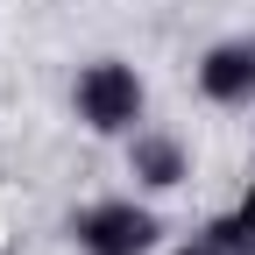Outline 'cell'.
Masks as SVG:
<instances>
[{
    "label": "cell",
    "instance_id": "4",
    "mask_svg": "<svg viewBox=\"0 0 255 255\" xmlns=\"http://www.w3.org/2000/svg\"><path fill=\"white\" fill-rule=\"evenodd\" d=\"M121 156H128V184L142 199H163V191H177L191 177V142L170 135V128H135L121 142Z\"/></svg>",
    "mask_w": 255,
    "mask_h": 255
},
{
    "label": "cell",
    "instance_id": "5",
    "mask_svg": "<svg viewBox=\"0 0 255 255\" xmlns=\"http://www.w3.org/2000/svg\"><path fill=\"white\" fill-rule=\"evenodd\" d=\"M206 234L227 248V255H255V177L241 184V199L220 213V220H206Z\"/></svg>",
    "mask_w": 255,
    "mask_h": 255
},
{
    "label": "cell",
    "instance_id": "6",
    "mask_svg": "<svg viewBox=\"0 0 255 255\" xmlns=\"http://www.w3.org/2000/svg\"><path fill=\"white\" fill-rule=\"evenodd\" d=\"M163 255H227L213 234H199V241H177V248H163Z\"/></svg>",
    "mask_w": 255,
    "mask_h": 255
},
{
    "label": "cell",
    "instance_id": "1",
    "mask_svg": "<svg viewBox=\"0 0 255 255\" xmlns=\"http://www.w3.org/2000/svg\"><path fill=\"white\" fill-rule=\"evenodd\" d=\"M71 114H78L85 135L128 142L149 121V78L128 57H92V64H78V78H71Z\"/></svg>",
    "mask_w": 255,
    "mask_h": 255
},
{
    "label": "cell",
    "instance_id": "3",
    "mask_svg": "<svg viewBox=\"0 0 255 255\" xmlns=\"http://www.w3.org/2000/svg\"><path fill=\"white\" fill-rule=\"evenodd\" d=\"M191 85H199L206 107L248 114L255 107V36H220L191 57Z\"/></svg>",
    "mask_w": 255,
    "mask_h": 255
},
{
    "label": "cell",
    "instance_id": "2",
    "mask_svg": "<svg viewBox=\"0 0 255 255\" xmlns=\"http://www.w3.org/2000/svg\"><path fill=\"white\" fill-rule=\"evenodd\" d=\"M78 255H156L163 248V220L142 191H107V199H85L64 220Z\"/></svg>",
    "mask_w": 255,
    "mask_h": 255
}]
</instances>
